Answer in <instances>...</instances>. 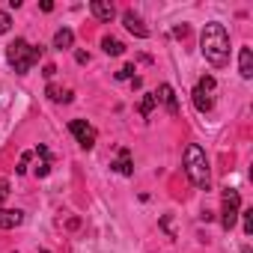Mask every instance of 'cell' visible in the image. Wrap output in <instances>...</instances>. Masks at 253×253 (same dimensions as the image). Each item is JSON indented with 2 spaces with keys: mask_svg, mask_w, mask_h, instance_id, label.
I'll return each instance as SVG.
<instances>
[{
  "mask_svg": "<svg viewBox=\"0 0 253 253\" xmlns=\"http://www.w3.org/2000/svg\"><path fill=\"white\" fill-rule=\"evenodd\" d=\"M241 253H250V247H244V250H241Z\"/></svg>",
  "mask_w": 253,
  "mask_h": 253,
  "instance_id": "cell-26",
  "label": "cell"
},
{
  "mask_svg": "<svg viewBox=\"0 0 253 253\" xmlns=\"http://www.w3.org/2000/svg\"><path fill=\"white\" fill-rule=\"evenodd\" d=\"M48 98H51V101H72V89H60V86H48Z\"/></svg>",
  "mask_w": 253,
  "mask_h": 253,
  "instance_id": "cell-15",
  "label": "cell"
},
{
  "mask_svg": "<svg viewBox=\"0 0 253 253\" xmlns=\"http://www.w3.org/2000/svg\"><path fill=\"white\" fill-rule=\"evenodd\" d=\"M155 104H158V98H155V92H149V95H143V101H140V116H149Z\"/></svg>",
  "mask_w": 253,
  "mask_h": 253,
  "instance_id": "cell-16",
  "label": "cell"
},
{
  "mask_svg": "<svg viewBox=\"0 0 253 253\" xmlns=\"http://www.w3.org/2000/svg\"><path fill=\"white\" fill-rule=\"evenodd\" d=\"M101 48H104V54H110V57H119V54L125 51V45H122L119 39H113V36H104V39H101Z\"/></svg>",
  "mask_w": 253,
  "mask_h": 253,
  "instance_id": "cell-14",
  "label": "cell"
},
{
  "mask_svg": "<svg viewBox=\"0 0 253 253\" xmlns=\"http://www.w3.org/2000/svg\"><path fill=\"white\" fill-rule=\"evenodd\" d=\"M9 27H12V18H9V12H3V9H0V36H3V33H9Z\"/></svg>",
  "mask_w": 253,
  "mask_h": 253,
  "instance_id": "cell-18",
  "label": "cell"
},
{
  "mask_svg": "<svg viewBox=\"0 0 253 253\" xmlns=\"http://www.w3.org/2000/svg\"><path fill=\"white\" fill-rule=\"evenodd\" d=\"M238 72H241L244 81L253 78V51H250V48H241V51H238Z\"/></svg>",
  "mask_w": 253,
  "mask_h": 253,
  "instance_id": "cell-9",
  "label": "cell"
},
{
  "mask_svg": "<svg viewBox=\"0 0 253 253\" xmlns=\"http://www.w3.org/2000/svg\"><path fill=\"white\" fill-rule=\"evenodd\" d=\"M191 95H194V107H197L200 113H209V110L214 107V98H211L209 92H203V89H194Z\"/></svg>",
  "mask_w": 253,
  "mask_h": 253,
  "instance_id": "cell-12",
  "label": "cell"
},
{
  "mask_svg": "<svg viewBox=\"0 0 253 253\" xmlns=\"http://www.w3.org/2000/svg\"><path fill=\"white\" fill-rule=\"evenodd\" d=\"M134 72H137L134 66H122V69L116 72V78H119V81H128V78H134Z\"/></svg>",
  "mask_w": 253,
  "mask_h": 253,
  "instance_id": "cell-20",
  "label": "cell"
},
{
  "mask_svg": "<svg viewBox=\"0 0 253 253\" xmlns=\"http://www.w3.org/2000/svg\"><path fill=\"white\" fill-rule=\"evenodd\" d=\"M72 42H75V33H72L69 27H63V30L54 33V48H57V51H69Z\"/></svg>",
  "mask_w": 253,
  "mask_h": 253,
  "instance_id": "cell-11",
  "label": "cell"
},
{
  "mask_svg": "<svg viewBox=\"0 0 253 253\" xmlns=\"http://www.w3.org/2000/svg\"><path fill=\"white\" fill-rule=\"evenodd\" d=\"M42 45H30V42H24V39H15L9 48H6V60L15 66V72L18 75H27L39 60H42Z\"/></svg>",
  "mask_w": 253,
  "mask_h": 253,
  "instance_id": "cell-2",
  "label": "cell"
},
{
  "mask_svg": "<svg viewBox=\"0 0 253 253\" xmlns=\"http://www.w3.org/2000/svg\"><path fill=\"white\" fill-rule=\"evenodd\" d=\"M89 9H92V15H95L98 21H110V18L116 15L113 3H107V0H92V3H89Z\"/></svg>",
  "mask_w": 253,
  "mask_h": 253,
  "instance_id": "cell-10",
  "label": "cell"
},
{
  "mask_svg": "<svg viewBox=\"0 0 253 253\" xmlns=\"http://www.w3.org/2000/svg\"><path fill=\"white\" fill-rule=\"evenodd\" d=\"M122 24H125V30L134 33L137 39H146V36H149V27H146V24H143V18H140V15H134L131 9L122 15Z\"/></svg>",
  "mask_w": 253,
  "mask_h": 253,
  "instance_id": "cell-6",
  "label": "cell"
},
{
  "mask_svg": "<svg viewBox=\"0 0 253 253\" xmlns=\"http://www.w3.org/2000/svg\"><path fill=\"white\" fill-rule=\"evenodd\" d=\"M185 173H188V179H191L197 188L209 191V158H206V152H203L197 143H191V146L185 149Z\"/></svg>",
  "mask_w": 253,
  "mask_h": 253,
  "instance_id": "cell-3",
  "label": "cell"
},
{
  "mask_svg": "<svg viewBox=\"0 0 253 253\" xmlns=\"http://www.w3.org/2000/svg\"><path fill=\"white\" fill-rule=\"evenodd\" d=\"M42 75H45V78H54V75H57V66H51V63H48V66H45V72H42Z\"/></svg>",
  "mask_w": 253,
  "mask_h": 253,
  "instance_id": "cell-24",
  "label": "cell"
},
{
  "mask_svg": "<svg viewBox=\"0 0 253 253\" xmlns=\"http://www.w3.org/2000/svg\"><path fill=\"white\" fill-rule=\"evenodd\" d=\"M24 223V211L18 209H0V229H15Z\"/></svg>",
  "mask_w": 253,
  "mask_h": 253,
  "instance_id": "cell-7",
  "label": "cell"
},
{
  "mask_svg": "<svg viewBox=\"0 0 253 253\" xmlns=\"http://www.w3.org/2000/svg\"><path fill=\"white\" fill-rule=\"evenodd\" d=\"M69 131L75 134V140H78L81 149H92V146H95V128H92L89 122H84V119H72V122H69Z\"/></svg>",
  "mask_w": 253,
  "mask_h": 253,
  "instance_id": "cell-5",
  "label": "cell"
},
{
  "mask_svg": "<svg viewBox=\"0 0 253 253\" xmlns=\"http://www.w3.org/2000/svg\"><path fill=\"white\" fill-rule=\"evenodd\" d=\"M241 217H244V235H253V209L241 211Z\"/></svg>",
  "mask_w": 253,
  "mask_h": 253,
  "instance_id": "cell-17",
  "label": "cell"
},
{
  "mask_svg": "<svg viewBox=\"0 0 253 253\" xmlns=\"http://www.w3.org/2000/svg\"><path fill=\"white\" fill-rule=\"evenodd\" d=\"M197 89H203V92H211V89H214V78H209V75H206V78H200Z\"/></svg>",
  "mask_w": 253,
  "mask_h": 253,
  "instance_id": "cell-19",
  "label": "cell"
},
{
  "mask_svg": "<svg viewBox=\"0 0 253 253\" xmlns=\"http://www.w3.org/2000/svg\"><path fill=\"white\" fill-rule=\"evenodd\" d=\"M238 214H241V194H238L235 188H226V191H223V209H220V226L229 232V229L235 226Z\"/></svg>",
  "mask_w": 253,
  "mask_h": 253,
  "instance_id": "cell-4",
  "label": "cell"
},
{
  "mask_svg": "<svg viewBox=\"0 0 253 253\" xmlns=\"http://www.w3.org/2000/svg\"><path fill=\"white\" fill-rule=\"evenodd\" d=\"M6 197H9V182H6V179H0V203H3Z\"/></svg>",
  "mask_w": 253,
  "mask_h": 253,
  "instance_id": "cell-22",
  "label": "cell"
},
{
  "mask_svg": "<svg viewBox=\"0 0 253 253\" xmlns=\"http://www.w3.org/2000/svg\"><path fill=\"white\" fill-rule=\"evenodd\" d=\"M30 155H33V152H24V155H21V161H18V167H15L18 173H27V161H30Z\"/></svg>",
  "mask_w": 253,
  "mask_h": 253,
  "instance_id": "cell-21",
  "label": "cell"
},
{
  "mask_svg": "<svg viewBox=\"0 0 253 253\" xmlns=\"http://www.w3.org/2000/svg\"><path fill=\"white\" fill-rule=\"evenodd\" d=\"M200 51H203V57H206L214 69H220V66L229 63V33H226V27H223L220 21H209V24L203 27Z\"/></svg>",
  "mask_w": 253,
  "mask_h": 253,
  "instance_id": "cell-1",
  "label": "cell"
},
{
  "mask_svg": "<svg viewBox=\"0 0 253 253\" xmlns=\"http://www.w3.org/2000/svg\"><path fill=\"white\" fill-rule=\"evenodd\" d=\"M113 167H116L122 176H131V173H134V164H131V155H128V149H122V152H119V161H116Z\"/></svg>",
  "mask_w": 253,
  "mask_h": 253,
  "instance_id": "cell-13",
  "label": "cell"
},
{
  "mask_svg": "<svg viewBox=\"0 0 253 253\" xmlns=\"http://www.w3.org/2000/svg\"><path fill=\"white\" fill-rule=\"evenodd\" d=\"M75 60H78V63H86V60H89V54H84V51H78V54H75Z\"/></svg>",
  "mask_w": 253,
  "mask_h": 253,
  "instance_id": "cell-25",
  "label": "cell"
},
{
  "mask_svg": "<svg viewBox=\"0 0 253 253\" xmlns=\"http://www.w3.org/2000/svg\"><path fill=\"white\" fill-rule=\"evenodd\" d=\"M155 98H158V101H164L170 113H179V101H176V92H173V86H170V84H161V86H158V92H155Z\"/></svg>",
  "mask_w": 253,
  "mask_h": 253,
  "instance_id": "cell-8",
  "label": "cell"
},
{
  "mask_svg": "<svg viewBox=\"0 0 253 253\" xmlns=\"http://www.w3.org/2000/svg\"><path fill=\"white\" fill-rule=\"evenodd\" d=\"M48 173H51V164H48V161H42V164L36 167V176H48Z\"/></svg>",
  "mask_w": 253,
  "mask_h": 253,
  "instance_id": "cell-23",
  "label": "cell"
}]
</instances>
